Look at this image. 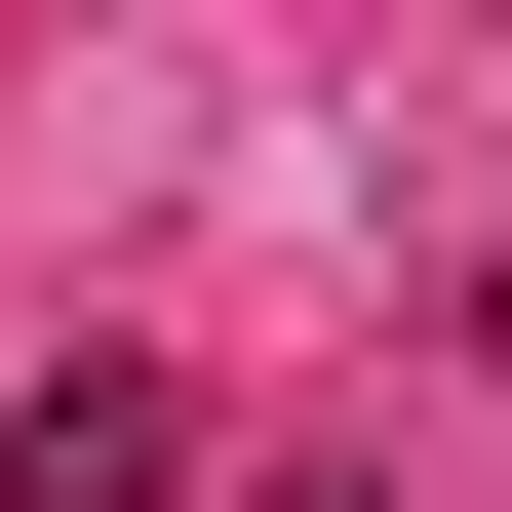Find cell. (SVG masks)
<instances>
[{"instance_id": "obj_2", "label": "cell", "mask_w": 512, "mask_h": 512, "mask_svg": "<svg viewBox=\"0 0 512 512\" xmlns=\"http://www.w3.org/2000/svg\"><path fill=\"white\" fill-rule=\"evenodd\" d=\"M473 355H512V276H473Z\"/></svg>"}, {"instance_id": "obj_1", "label": "cell", "mask_w": 512, "mask_h": 512, "mask_svg": "<svg viewBox=\"0 0 512 512\" xmlns=\"http://www.w3.org/2000/svg\"><path fill=\"white\" fill-rule=\"evenodd\" d=\"M0 512H237V473H197L158 355H40V394H0Z\"/></svg>"}]
</instances>
